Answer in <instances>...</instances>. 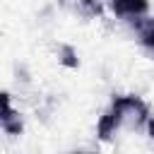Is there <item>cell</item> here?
Instances as JSON below:
<instances>
[{
  "label": "cell",
  "instance_id": "1",
  "mask_svg": "<svg viewBox=\"0 0 154 154\" xmlns=\"http://www.w3.org/2000/svg\"><path fill=\"white\" fill-rule=\"evenodd\" d=\"M111 108L118 113L120 123L128 125V128H142L149 118V106L135 96V94H120V96H113L111 101Z\"/></svg>",
  "mask_w": 154,
  "mask_h": 154
},
{
  "label": "cell",
  "instance_id": "2",
  "mask_svg": "<svg viewBox=\"0 0 154 154\" xmlns=\"http://www.w3.org/2000/svg\"><path fill=\"white\" fill-rule=\"evenodd\" d=\"M111 12L120 19H137L149 12V0H111Z\"/></svg>",
  "mask_w": 154,
  "mask_h": 154
},
{
  "label": "cell",
  "instance_id": "3",
  "mask_svg": "<svg viewBox=\"0 0 154 154\" xmlns=\"http://www.w3.org/2000/svg\"><path fill=\"white\" fill-rule=\"evenodd\" d=\"M123 128V123H120V118H118V113L108 106V111L99 118V123H96V135H99V140H103V142H108L118 130Z\"/></svg>",
  "mask_w": 154,
  "mask_h": 154
},
{
  "label": "cell",
  "instance_id": "4",
  "mask_svg": "<svg viewBox=\"0 0 154 154\" xmlns=\"http://www.w3.org/2000/svg\"><path fill=\"white\" fill-rule=\"evenodd\" d=\"M132 29H135V34L140 36V43L142 46H149L152 41H154V17H137V19H132Z\"/></svg>",
  "mask_w": 154,
  "mask_h": 154
},
{
  "label": "cell",
  "instance_id": "5",
  "mask_svg": "<svg viewBox=\"0 0 154 154\" xmlns=\"http://www.w3.org/2000/svg\"><path fill=\"white\" fill-rule=\"evenodd\" d=\"M0 130H5L7 135H22V130H24V123H22V116L12 108V111H7L2 118H0Z\"/></svg>",
  "mask_w": 154,
  "mask_h": 154
},
{
  "label": "cell",
  "instance_id": "6",
  "mask_svg": "<svg viewBox=\"0 0 154 154\" xmlns=\"http://www.w3.org/2000/svg\"><path fill=\"white\" fill-rule=\"evenodd\" d=\"M75 10H77L82 17L94 19V17H101L103 5H101V0H75Z\"/></svg>",
  "mask_w": 154,
  "mask_h": 154
},
{
  "label": "cell",
  "instance_id": "7",
  "mask_svg": "<svg viewBox=\"0 0 154 154\" xmlns=\"http://www.w3.org/2000/svg\"><path fill=\"white\" fill-rule=\"evenodd\" d=\"M58 60L65 65V67H77L79 65V58H77V51L72 46H58Z\"/></svg>",
  "mask_w": 154,
  "mask_h": 154
},
{
  "label": "cell",
  "instance_id": "8",
  "mask_svg": "<svg viewBox=\"0 0 154 154\" xmlns=\"http://www.w3.org/2000/svg\"><path fill=\"white\" fill-rule=\"evenodd\" d=\"M7 111H12V96H10L5 89H0V118H2Z\"/></svg>",
  "mask_w": 154,
  "mask_h": 154
},
{
  "label": "cell",
  "instance_id": "9",
  "mask_svg": "<svg viewBox=\"0 0 154 154\" xmlns=\"http://www.w3.org/2000/svg\"><path fill=\"white\" fill-rule=\"evenodd\" d=\"M144 125H147V130H149V137H152V140H154V116H149V118H147V123H144Z\"/></svg>",
  "mask_w": 154,
  "mask_h": 154
},
{
  "label": "cell",
  "instance_id": "10",
  "mask_svg": "<svg viewBox=\"0 0 154 154\" xmlns=\"http://www.w3.org/2000/svg\"><path fill=\"white\" fill-rule=\"evenodd\" d=\"M147 48H149V51H152V53H154V41H152V43H149V46H147Z\"/></svg>",
  "mask_w": 154,
  "mask_h": 154
},
{
  "label": "cell",
  "instance_id": "11",
  "mask_svg": "<svg viewBox=\"0 0 154 154\" xmlns=\"http://www.w3.org/2000/svg\"><path fill=\"white\" fill-rule=\"evenodd\" d=\"M79 154H94V152H79Z\"/></svg>",
  "mask_w": 154,
  "mask_h": 154
}]
</instances>
